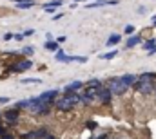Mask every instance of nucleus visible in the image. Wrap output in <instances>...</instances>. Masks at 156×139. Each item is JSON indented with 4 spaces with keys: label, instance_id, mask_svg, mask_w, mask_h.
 Segmentation results:
<instances>
[{
    "label": "nucleus",
    "instance_id": "1",
    "mask_svg": "<svg viewBox=\"0 0 156 139\" xmlns=\"http://www.w3.org/2000/svg\"><path fill=\"white\" fill-rule=\"evenodd\" d=\"M134 89L142 94L156 92V74L154 72H144L138 76V81L134 83Z\"/></svg>",
    "mask_w": 156,
    "mask_h": 139
},
{
    "label": "nucleus",
    "instance_id": "2",
    "mask_svg": "<svg viewBox=\"0 0 156 139\" xmlns=\"http://www.w3.org/2000/svg\"><path fill=\"white\" fill-rule=\"evenodd\" d=\"M82 103V96H80V92H69V94H64L62 98H56V108L58 110H71L75 105Z\"/></svg>",
    "mask_w": 156,
    "mask_h": 139
},
{
    "label": "nucleus",
    "instance_id": "3",
    "mask_svg": "<svg viewBox=\"0 0 156 139\" xmlns=\"http://www.w3.org/2000/svg\"><path fill=\"white\" fill-rule=\"evenodd\" d=\"M104 87V85H102ZM98 90L100 87H94V85H85V89L80 90V96H82V103L85 105H93L98 100Z\"/></svg>",
    "mask_w": 156,
    "mask_h": 139
},
{
    "label": "nucleus",
    "instance_id": "4",
    "mask_svg": "<svg viewBox=\"0 0 156 139\" xmlns=\"http://www.w3.org/2000/svg\"><path fill=\"white\" fill-rule=\"evenodd\" d=\"M107 87L111 89V92L113 94H123L129 87L122 81V78H111L109 81H107Z\"/></svg>",
    "mask_w": 156,
    "mask_h": 139
},
{
    "label": "nucleus",
    "instance_id": "5",
    "mask_svg": "<svg viewBox=\"0 0 156 139\" xmlns=\"http://www.w3.org/2000/svg\"><path fill=\"white\" fill-rule=\"evenodd\" d=\"M22 139H55V137L49 134V130H47V128H38V130H33V132L24 134Z\"/></svg>",
    "mask_w": 156,
    "mask_h": 139
},
{
    "label": "nucleus",
    "instance_id": "6",
    "mask_svg": "<svg viewBox=\"0 0 156 139\" xmlns=\"http://www.w3.org/2000/svg\"><path fill=\"white\" fill-rule=\"evenodd\" d=\"M2 116H4V121H5V123L16 125L18 119H20V110H18V108H9V110H5Z\"/></svg>",
    "mask_w": 156,
    "mask_h": 139
},
{
    "label": "nucleus",
    "instance_id": "7",
    "mask_svg": "<svg viewBox=\"0 0 156 139\" xmlns=\"http://www.w3.org/2000/svg\"><path fill=\"white\" fill-rule=\"evenodd\" d=\"M33 67V62L31 60H20V62H15L13 67H11V72H24V70H29Z\"/></svg>",
    "mask_w": 156,
    "mask_h": 139
},
{
    "label": "nucleus",
    "instance_id": "8",
    "mask_svg": "<svg viewBox=\"0 0 156 139\" xmlns=\"http://www.w3.org/2000/svg\"><path fill=\"white\" fill-rule=\"evenodd\" d=\"M111 96H113V92H111V89L105 85V87H100V90H98V101L100 103H109L111 101Z\"/></svg>",
    "mask_w": 156,
    "mask_h": 139
},
{
    "label": "nucleus",
    "instance_id": "9",
    "mask_svg": "<svg viewBox=\"0 0 156 139\" xmlns=\"http://www.w3.org/2000/svg\"><path fill=\"white\" fill-rule=\"evenodd\" d=\"M118 0H96L93 4H87L85 7L87 9H93V7H104V5H116Z\"/></svg>",
    "mask_w": 156,
    "mask_h": 139
},
{
    "label": "nucleus",
    "instance_id": "10",
    "mask_svg": "<svg viewBox=\"0 0 156 139\" xmlns=\"http://www.w3.org/2000/svg\"><path fill=\"white\" fill-rule=\"evenodd\" d=\"M82 89H83V83H82V81H73V83H69L67 87H64V94L78 92V90H82Z\"/></svg>",
    "mask_w": 156,
    "mask_h": 139
},
{
    "label": "nucleus",
    "instance_id": "11",
    "mask_svg": "<svg viewBox=\"0 0 156 139\" xmlns=\"http://www.w3.org/2000/svg\"><path fill=\"white\" fill-rule=\"evenodd\" d=\"M56 96H58V90L55 89V90H47V92L40 94L38 98L42 100V101H55V100H56Z\"/></svg>",
    "mask_w": 156,
    "mask_h": 139
},
{
    "label": "nucleus",
    "instance_id": "12",
    "mask_svg": "<svg viewBox=\"0 0 156 139\" xmlns=\"http://www.w3.org/2000/svg\"><path fill=\"white\" fill-rule=\"evenodd\" d=\"M120 78H122V81H123L127 87H131V85L134 87V83L138 81V78H136L134 74H125V76H120Z\"/></svg>",
    "mask_w": 156,
    "mask_h": 139
},
{
    "label": "nucleus",
    "instance_id": "13",
    "mask_svg": "<svg viewBox=\"0 0 156 139\" xmlns=\"http://www.w3.org/2000/svg\"><path fill=\"white\" fill-rule=\"evenodd\" d=\"M144 49L149 51V54H154L156 53V40L154 38H151L149 42H145V43H144Z\"/></svg>",
    "mask_w": 156,
    "mask_h": 139
},
{
    "label": "nucleus",
    "instance_id": "14",
    "mask_svg": "<svg viewBox=\"0 0 156 139\" xmlns=\"http://www.w3.org/2000/svg\"><path fill=\"white\" fill-rule=\"evenodd\" d=\"M140 42H142V38H140V36H131V38L127 40V43H125V49H131V47L138 45Z\"/></svg>",
    "mask_w": 156,
    "mask_h": 139
},
{
    "label": "nucleus",
    "instance_id": "15",
    "mask_svg": "<svg viewBox=\"0 0 156 139\" xmlns=\"http://www.w3.org/2000/svg\"><path fill=\"white\" fill-rule=\"evenodd\" d=\"M45 49L47 51H60V43L58 42H53V40H47L45 42Z\"/></svg>",
    "mask_w": 156,
    "mask_h": 139
},
{
    "label": "nucleus",
    "instance_id": "16",
    "mask_svg": "<svg viewBox=\"0 0 156 139\" xmlns=\"http://www.w3.org/2000/svg\"><path fill=\"white\" fill-rule=\"evenodd\" d=\"M120 40H122V35H113L109 40H107V47H113V45H116Z\"/></svg>",
    "mask_w": 156,
    "mask_h": 139
},
{
    "label": "nucleus",
    "instance_id": "17",
    "mask_svg": "<svg viewBox=\"0 0 156 139\" xmlns=\"http://www.w3.org/2000/svg\"><path fill=\"white\" fill-rule=\"evenodd\" d=\"M15 108H18V110H22V108H29V100L16 101V103H15Z\"/></svg>",
    "mask_w": 156,
    "mask_h": 139
},
{
    "label": "nucleus",
    "instance_id": "18",
    "mask_svg": "<svg viewBox=\"0 0 156 139\" xmlns=\"http://www.w3.org/2000/svg\"><path fill=\"white\" fill-rule=\"evenodd\" d=\"M16 5H18L20 9H29V7H31L33 4H31V0H24V2H18Z\"/></svg>",
    "mask_w": 156,
    "mask_h": 139
},
{
    "label": "nucleus",
    "instance_id": "19",
    "mask_svg": "<svg viewBox=\"0 0 156 139\" xmlns=\"http://www.w3.org/2000/svg\"><path fill=\"white\" fill-rule=\"evenodd\" d=\"M115 56H116V51H111V53H105V54H102L100 58H102V60H113Z\"/></svg>",
    "mask_w": 156,
    "mask_h": 139
},
{
    "label": "nucleus",
    "instance_id": "20",
    "mask_svg": "<svg viewBox=\"0 0 156 139\" xmlns=\"http://www.w3.org/2000/svg\"><path fill=\"white\" fill-rule=\"evenodd\" d=\"M133 33H134V27H133V25H125V29H123V35H133Z\"/></svg>",
    "mask_w": 156,
    "mask_h": 139
},
{
    "label": "nucleus",
    "instance_id": "21",
    "mask_svg": "<svg viewBox=\"0 0 156 139\" xmlns=\"http://www.w3.org/2000/svg\"><path fill=\"white\" fill-rule=\"evenodd\" d=\"M22 83H40L38 78H27V80H22Z\"/></svg>",
    "mask_w": 156,
    "mask_h": 139
},
{
    "label": "nucleus",
    "instance_id": "22",
    "mask_svg": "<svg viewBox=\"0 0 156 139\" xmlns=\"http://www.w3.org/2000/svg\"><path fill=\"white\" fill-rule=\"evenodd\" d=\"M44 9H45L47 13H55V9H56V7H55V5H45Z\"/></svg>",
    "mask_w": 156,
    "mask_h": 139
},
{
    "label": "nucleus",
    "instance_id": "23",
    "mask_svg": "<svg viewBox=\"0 0 156 139\" xmlns=\"http://www.w3.org/2000/svg\"><path fill=\"white\" fill-rule=\"evenodd\" d=\"M22 53H24V54H31V53H33V47H31V45H29V47H24Z\"/></svg>",
    "mask_w": 156,
    "mask_h": 139
},
{
    "label": "nucleus",
    "instance_id": "24",
    "mask_svg": "<svg viewBox=\"0 0 156 139\" xmlns=\"http://www.w3.org/2000/svg\"><path fill=\"white\" fill-rule=\"evenodd\" d=\"M87 128L94 130V128H96V123H94V121H89V123H87Z\"/></svg>",
    "mask_w": 156,
    "mask_h": 139
},
{
    "label": "nucleus",
    "instance_id": "25",
    "mask_svg": "<svg viewBox=\"0 0 156 139\" xmlns=\"http://www.w3.org/2000/svg\"><path fill=\"white\" fill-rule=\"evenodd\" d=\"M11 38H15V35H11V33H5V35H4V40H5V42L11 40Z\"/></svg>",
    "mask_w": 156,
    "mask_h": 139
},
{
    "label": "nucleus",
    "instance_id": "26",
    "mask_svg": "<svg viewBox=\"0 0 156 139\" xmlns=\"http://www.w3.org/2000/svg\"><path fill=\"white\" fill-rule=\"evenodd\" d=\"M24 36H26V35H20V33H16V35H15V40H18V42H20V40H24Z\"/></svg>",
    "mask_w": 156,
    "mask_h": 139
},
{
    "label": "nucleus",
    "instance_id": "27",
    "mask_svg": "<svg viewBox=\"0 0 156 139\" xmlns=\"http://www.w3.org/2000/svg\"><path fill=\"white\" fill-rule=\"evenodd\" d=\"M0 103H9V98H4V96H0Z\"/></svg>",
    "mask_w": 156,
    "mask_h": 139
},
{
    "label": "nucleus",
    "instance_id": "28",
    "mask_svg": "<svg viewBox=\"0 0 156 139\" xmlns=\"http://www.w3.org/2000/svg\"><path fill=\"white\" fill-rule=\"evenodd\" d=\"M0 139H13V136H9V134H5V132H4V134H2V137Z\"/></svg>",
    "mask_w": 156,
    "mask_h": 139
},
{
    "label": "nucleus",
    "instance_id": "29",
    "mask_svg": "<svg viewBox=\"0 0 156 139\" xmlns=\"http://www.w3.org/2000/svg\"><path fill=\"white\" fill-rule=\"evenodd\" d=\"M24 35H26V36H31V35H35V31H33V29H27Z\"/></svg>",
    "mask_w": 156,
    "mask_h": 139
},
{
    "label": "nucleus",
    "instance_id": "30",
    "mask_svg": "<svg viewBox=\"0 0 156 139\" xmlns=\"http://www.w3.org/2000/svg\"><path fill=\"white\" fill-rule=\"evenodd\" d=\"M56 42H58V43H64V42H66V36H60V38H58Z\"/></svg>",
    "mask_w": 156,
    "mask_h": 139
},
{
    "label": "nucleus",
    "instance_id": "31",
    "mask_svg": "<svg viewBox=\"0 0 156 139\" xmlns=\"http://www.w3.org/2000/svg\"><path fill=\"white\" fill-rule=\"evenodd\" d=\"M2 134H4V128H2V125H0V136H2Z\"/></svg>",
    "mask_w": 156,
    "mask_h": 139
},
{
    "label": "nucleus",
    "instance_id": "32",
    "mask_svg": "<svg viewBox=\"0 0 156 139\" xmlns=\"http://www.w3.org/2000/svg\"><path fill=\"white\" fill-rule=\"evenodd\" d=\"M2 117H4V116H2V114H0V121H2Z\"/></svg>",
    "mask_w": 156,
    "mask_h": 139
}]
</instances>
